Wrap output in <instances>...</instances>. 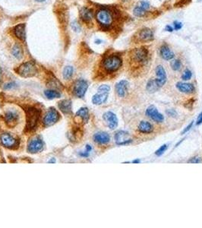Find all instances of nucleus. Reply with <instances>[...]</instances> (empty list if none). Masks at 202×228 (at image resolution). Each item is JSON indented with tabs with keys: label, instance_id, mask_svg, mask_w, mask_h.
Here are the masks:
<instances>
[{
	"label": "nucleus",
	"instance_id": "9b49d317",
	"mask_svg": "<svg viewBox=\"0 0 202 228\" xmlns=\"http://www.w3.org/2000/svg\"><path fill=\"white\" fill-rule=\"evenodd\" d=\"M103 120L107 122L108 127L110 129H114L118 125V119L116 114L112 112H107L103 114Z\"/></svg>",
	"mask_w": 202,
	"mask_h": 228
},
{
	"label": "nucleus",
	"instance_id": "2f4dec72",
	"mask_svg": "<svg viewBox=\"0 0 202 228\" xmlns=\"http://www.w3.org/2000/svg\"><path fill=\"white\" fill-rule=\"evenodd\" d=\"M171 66H172V69L174 71H179L182 68V63L180 62V60H174L171 64Z\"/></svg>",
	"mask_w": 202,
	"mask_h": 228
},
{
	"label": "nucleus",
	"instance_id": "ea45409f",
	"mask_svg": "<svg viewBox=\"0 0 202 228\" xmlns=\"http://www.w3.org/2000/svg\"><path fill=\"white\" fill-rule=\"evenodd\" d=\"M15 85H16V84H15L14 82L8 83V84H6L5 88H6V89H11V88H13L14 87H15Z\"/></svg>",
	"mask_w": 202,
	"mask_h": 228
},
{
	"label": "nucleus",
	"instance_id": "39448f33",
	"mask_svg": "<svg viewBox=\"0 0 202 228\" xmlns=\"http://www.w3.org/2000/svg\"><path fill=\"white\" fill-rule=\"evenodd\" d=\"M17 73L24 78H30L37 75V69L33 62H27L21 64L17 69Z\"/></svg>",
	"mask_w": 202,
	"mask_h": 228
},
{
	"label": "nucleus",
	"instance_id": "6ab92c4d",
	"mask_svg": "<svg viewBox=\"0 0 202 228\" xmlns=\"http://www.w3.org/2000/svg\"><path fill=\"white\" fill-rule=\"evenodd\" d=\"M14 34L17 38L21 40H25L26 38V31H25V24H18L13 28Z\"/></svg>",
	"mask_w": 202,
	"mask_h": 228
},
{
	"label": "nucleus",
	"instance_id": "a211bd4d",
	"mask_svg": "<svg viewBox=\"0 0 202 228\" xmlns=\"http://www.w3.org/2000/svg\"><path fill=\"white\" fill-rule=\"evenodd\" d=\"M176 88L179 91L185 93H192L195 92V86L192 84L185 82H178L176 84Z\"/></svg>",
	"mask_w": 202,
	"mask_h": 228
},
{
	"label": "nucleus",
	"instance_id": "ddd939ff",
	"mask_svg": "<svg viewBox=\"0 0 202 228\" xmlns=\"http://www.w3.org/2000/svg\"><path fill=\"white\" fill-rule=\"evenodd\" d=\"M129 88V83L126 80H122L116 84V91L119 97H124L127 94Z\"/></svg>",
	"mask_w": 202,
	"mask_h": 228
},
{
	"label": "nucleus",
	"instance_id": "412c9836",
	"mask_svg": "<svg viewBox=\"0 0 202 228\" xmlns=\"http://www.w3.org/2000/svg\"><path fill=\"white\" fill-rule=\"evenodd\" d=\"M108 94V93H103V92L98 91L92 97V102L95 105L103 104L107 101Z\"/></svg>",
	"mask_w": 202,
	"mask_h": 228
},
{
	"label": "nucleus",
	"instance_id": "de8ad7c7",
	"mask_svg": "<svg viewBox=\"0 0 202 228\" xmlns=\"http://www.w3.org/2000/svg\"><path fill=\"white\" fill-rule=\"evenodd\" d=\"M54 162H56V161H55L54 158H53V160H52V161H49V163H54Z\"/></svg>",
	"mask_w": 202,
	"mask_h": 228
},
{
	"label": "nucleus",
	"instance_id": "20e7f679",
	"mask_svg": "<svg viewBox=\"0 0 202 228\" xmlns=\"http://www.w3.org/2000/svg\"><path fill=\"white\" fill-rule=\"evenodd\" d=\"M131 59L134 63L142 66L145 64L148 59V50L145 47H140L133 50L131 52Z\"/></svg>",
	"mask_w": 202,
	"mask_h": 228
},
{
	"label": "nucleus",
	"instance_id": "c756f323",
	"mask_svg": "<svg viewBox=\"0 0 202 228\" xmlns=\"http://www.w3.org/2000/svg\"><path fill=\"white\" fill-rule=\"evenodd\" d=\"M133 12H134V15H135V16H137V17H143V16L146 14V11L142 9V8L139 7L138 6H137L136 7L134 8Z\"/></svg>",
	"mask_w": 202,
	"mask_h": 228
},
{
	"label": "nucleus",
	"instance_id": "a19ab883",
	"mask_svg": "<svg viewBox=\"0 0 202 228\" xmlns=\"http://www.w3.org/2000/svg\"><path fill=\"white\" fill-rule=\"evenodd\" d=\"M202 123V112L199 114L198 117V120L196 121V125H201Z\"/></svg>",
	"mask_w": 202,
	"mask_h": 228
},
{
	"label": "nucleus",
	"instance_id": "423d86ee",
	"mask_svg": "<svg viewBox=\"0 0 202 228\" xmlns=\"http://www.w3.org/2000/svg\"><path fill=\"white\" fill-rule=\"evenodd\" d=\"M88 88V84L86 81L80 79L77 81L74 86V93L78 97H83L86 93Z\"/></svg>",
	"mask_w": 202,
	"mask_h": 228
},
{
	"label": "nucleus",
	"instance_id": "393cba45",
	"mask_svg": "<svg viewBox=\"0 0 202 228\" xmlns=\"http://www.w3.org/2000/svg\"><path fill=\"white\" fill-rule=\"evenodd\" d=\"M160 87L158 86V84L156 82L155 79H151L148 82L147 84V90L149 93H154V92L157 91L159 90Z\"/></svg>",
	"mask_w": 202,
	"mask_h": 228
},
{
	"label": "nucleus",
	"instance_id": "aec40b11",
	"mask_svg": "<svg viewBox=\"0 0 202 228\" xmlns=\"http://www.w3.org/2000/svg\"><path fill=\"white\" fill-rule=\"evenodd\" d=\"M94 17V13L91 9L87 7H83L80 11V18L84 22H90Z\"/></svg>",
	"mask_w": 202,
	"mask_h": 228
},
{
	"label": "nucleus",
	"instance_id": "2eb2a0df",
	"mask_svg": "<svg viewBox=\"0 0 202 228\" xmlns=\"http://www.w3.org/2000/svg\"><path fill=\"white\" fill-rule=\"evenodd\" d=\"M43 143L40 138H36L30 141L28 145V152L32 154L37 153L43 149Z\"/></svg>",
	"mask_w": 202,
	"mask_h": 228
},
{
	"label": "nucleus",
	"instance_id": "79ce46f5",
	"mask_svg": "<svg viewBox=\"0 0 202 228\" xmlns=\"http://www.w3.org/2000/svg\"><path fill=\"white\" fill-rule=\"evenodd\" d=\"M165 29H166V30H167V31L169 32L173 31V28H172V26H170V25H167L166 28H165Z\"/></svg>",
	"mask_w": 202,
	"mask_h": 228
},
{
	"label": "nucleus",
	"instance_id": "9d476101",
	"mask_svg": "<svg viewBox=\"0 0 202 228\" xmlns=\"http://www.w3.org/2000/svg\"><path fill=\"white\" fill-rule=\"evenodd\" d=\"M146 115L148 116L155 121L156 122H162L164 120V116L161 113H160L154 106L151 105L146 110Z\"/></svg>",
	"mask_w": 202,
	"mask_h": 228
},
{
	"label": "nucleus",
	"instance_id": "f8f14e48",
	"mask_svg": "<svg viewBox=\"0 0 202 228\" xmlns=\"http://www.w3.org/2000/svg\"><path fill=\"white\" fill-rule=\"evenodd\" d=\"M156 75H157V79H155L156 82L158 84V86L160 87L163 86L165 83L167 82V73L165 69L162 66H158L156 68Z\"/></svg>",
	"mask_w": 202,
	"mask_h": 228
},
{
	"label": "nucleus",
	"instance_id": "1a4fd4ad",
	"mask_svg": "<svg viewBox=\"0 0 202 228\" xmlns=\"http://www.w3.org/2000/svg\"><path fill=\"white\" fill-rule=\"evenodd\" d=\"M129 134L128 132L120 130L115 134V141L118 145H126L132 142L131 139H129Z\"/></svg>",
	"mask_w": 202,
	"mask_h": 228
},
{
	"label": "nucleus",
	"instance_id": "c9c22d12",
	"mask_svg": "<svg viewBox=\"0 0 202 228\" xmlns=\"http://www.w3.org/2000/svg\"><path fill=\"white\" fill-rule=\"evenodd\" d=\"M71 28L73 29L74 31L78 32L81 30V26L79 25V24L77 22V21H74L73 22L71 23Z\"/></svg>",
	"mask_w": 202,
	"mask_h": 228
},
{
	"label": "nucleus",
	"instance_id": "4468645a",
	"mask_svg": "<svg viewBox=\"0 0 202 228\" xmlns=\"http://www.w3.org/2000/svg\"><path fill=\"white\" fill-rule=\"evenodd\" d=\"M0 139H1L2 144H3L5 147H6V148H11L17 146V140L15 139L12 136H11L9 134L4 133V134H2V135L0 136Z\"/></svg>",
	"mask_w": 202,
	"mask_h": 228
},
{
	"label": "nucleus",
	"instance_id": "cd10ccee",
	"mask_svg": "<svg viewBox=\"0 0 202 228\" xmlns=\"http://www.w3.org/2000/svg\"><path fill=\"white\" fill-rule=\"evenodd\" d=\"M74 69L71 66H66L64 69L63 71V78L65 79H70L73 75Z\"/></svg>",
	"mask_w": 202,
	"mask_h": 228
},
{
	"label": "nucleus",
	"instance_id": "4be33fe9",
	"mask_svg": "<svg viewBox=\"0 0 202 228\" xmlns=\"http://www.w3.org/2000/svg\"><path fill=\"white\" fill-rule=\"evenodd\" d=\"M138 129L141 133L149 134V133H151L153 132V127L149 122L141 121L138 126Z\"/></svg>",
	"mask_w": 202,
	"mask_h": 228
},
{
	"label": "nucleus",
	"instance_id": "09e8293b",
	"mask_svg": "<svg viewBox=\"0 0 202 228\" xmlns=\"http://www.w3.org/2000/svg\"><path fill=\"white\" fill-rule=\"evenodd\" d=\"M37 2H44L45 0H36Z\"/></svg>",
	"mask_w": 202,
	"mask_h": 228
},
{
	"label": "nucleus",
	"instance_id": "f03ea898",
	"mask_svg": "<svg viewBox=\"0 0 202 228\" xmlns=\"http://www.w3.org/2000/svg\"><path fill=\"white\" fill-rule=\"evenodd\" d=\"M96 19L98 24L103 28H109L113 23L114 17L112 13L108 8H100L96 13Z\"/></svg>",
	"mask_w": 202,
	"mask_h": 228
},
{
	"label": "nucleus",
	"instance_id": "bb28decb",
	"mask_svg": "<svg viewBox=\"0 0 202 228\" xmlns=\"http://www.w3.org/2000/svg\"><path fill=\"white\" fill-rule=\"evenodd\" d=\"M76 116L81 117L84 122H88L89 119V114H88V110L86 107H83L78 110V111L76 113Z\"/></svg>",
	"mask_w": 202,
	"mask_h": 228
},
{
	"label": "nucleus",
	"instance_id": "7c9ffc66",
	"mask_svg": "<svg viewBox=\"0 0 202 228\" xmlns=\"http://www.w3.org/2000/svg\"><path fill=\"white\" fill-rule=\"evenodd\" d=\"M167 148H168V145H167V144H163V145L160 147V148L156 151L155 154L157 156H158V157L163 155L164 152L167 150Z\"/></svg>",
	"mask_w": 202,
	"mask_h": 228
},
{
	"label": "nucleus",
	"instance_id": "72a5a7b5",
	"mask_svg": "<svg viewBox=\"0 0 202 228\" xmlns=\"http://www.w3.org/2000/svg\"><path fill=\"white\" fill-rule=\"evenodd\" d=\"M110 91V87L107 85V84H103L101 86L99 87L98 88V91L99 92H103V93H108Z\"/></svg>",
	"mask_w": 202,
	"mask_h": 228
},
{
	"label": "nucleus",
	"instance_id": "dca6fc26",
	"mask_svg": "<svg viewBox=\"0 0 202 228\" xmlns=\"http://www.w3.org/2000/svg\"><path fill=\"white\" fill-rule=\"evenodd\" d=\"M5 119H6V123L8 125L13 127L16 124L18 123V114L15 111H8L6 112V116H5Z\"/></svg>",
	"mask_w": 202,
	"mask_h": 228
},
{
	"label": "nucleus",
	"instance_id": "f704fd0d",
	"mask_svg": "<svg viewBox=\"0 0 202 228\" xmlns=\"http://www.w3.org/2000/svg\"><path fill=\"white\" fill-rule=\"evenodd\" d=\"M202 162V160L200 157H191V159L188 161V163H190V164H200Z\"/></svg>",
	"mask_w": 202,
	"mask_h": 228
},
{
	"label": "nucleus",
	"instance_id": "b1692460",
	"mask_svg": "<svg viewBox=\"0 0 202 228\" xmlns=\"http://www.w3.org/2000/svg\"><path fill=\"white\" fill-rule=\"evenodd\" d=\"M59 107L65 113H69L71 111V102L69 100H63L59 103Z\"/></svg>",
	"mask_w": 202,
	"mask_h": 228
},
{
	"label": "nucleus",
	"instance_id": "37998d69",
	"mask_svg": "<svg viewBox=\"0 0 202 228\" xmlns=\"http://www.w3.org/2000/svg\"><path fill=\"white\" fill-rule=\"evenodd\" d=\"M89 153L90 152H83V153H80V155L81 156H82V157H87L89 156Z\"/></svg>",
	"mask_w": 202,
	"mask_h": 228
},
{
	"label": "nucleus",
	"instance_id": "c03bdc74",
	"mask_svg": "<svg viewBox=\"0 0 202 228\" xmlns=\"http://www.w3.org/2000/svg\"><path fill=\"white\" fill-rule=\"evenodd\" d=\"M91 150H92V148H91V147H90V145H89V144L86 145V151H87V152H90V151H91Z\"/></svg>",
	"mask_w": 202,
	"mask_h": 228
},
{
	"label": "nucleus",
	"instance_id": "a878e982",
	"mask_svg": "<svg viewBox=\"0 0 202 228\" xmlns=\"http://www.w3.org/2000/svg\"><path fill=\"white\" fill-rule=\"evenodd\" d=\"M11 53L18 59H21L23 56V50L18 44H15L11 50Z\"/></svg>",
	"mask_w": 202,
	"mask_h": 228
},
{
	"label": "nucleus",
	"instance_id": "6e6552de",
	"mask_svg": "<svg viewBox=\"0 0 202 228\" xmlns=\"http://www.w3.org/2000/svg\"><path fill=\"white\" fill-rule=\"evenodd\" d=\"M136 38L139 42H149L153 40V34L149 28H143L138 32Z\"/></svg>",
	"mask_w": 202,
	"mask_h": 228
},
{
	"label": "nucleus",
	"instance_id": "5701e85b",
	"mask_svg": "<svg viewBox=\"0 0 202 228\" xmlns=\"http://www.w3.org/2000/svg\"><path fill=\"white\" fill-rule=\"evenodd\" d=\"M160 56L165 60H172L174 58V53L167 45H163L160 48Z\"/></svg>",
	"mask_w": 202,
	"mask_h": 228
},
{
	"label": "nucleus",
	"instance_id": "e433bc0d",
	"mask_svg": "<svg viewBox=\"0 0 202 228\" xmlns=\"http://www.w3.org/2000/svg\"><path fill=\"white\" fill-rule=\"evenodd\" d=\"M167 113L170 117H176V116H177V113L174 110H168L167 111Z\"/></svg>",
	"mask_w": 202,
	"mask_h": 228
},
{
	"label": "nucleus",
	"instance_id": "49530a36",
	"mask_svg": "<svg viewBox=\"0 0 202 228\" xmlns=\"http://www.w3.org/2000/svg\"><path fill=\"white\" fill-rule=\"evenodd\" d=\"M1 79H2V69L0 68V81H1Z\"/></svg>",
	"mask_w": 202,
	"mask_h": 228
},
{
	"label": "nucleus",
	"instance_id": "f257e3e1",
	"mask_svg": "<svg viewBox=\"0 0 202 228\" xmlns=\"http://www.w3.org/2000/svg\"><path fill=\"white\" fill-rule=\"evenodd\" d=\"M122 59L119 55H110L102 62V67L107 73L116 72L122 67Z\"/></svg>",
	"mask_w": 202,
	"mask_h": 228
},
{
	"label": "nucleus",
	"instance_id": "4c0bfd02",
	"mask_svg": "<svg viewBox=\"0 0 202 228\" xmlns=\"http://www.w3.org/2000/svg\"><path fill=\"white\" fill-rule=\"evenodd\" d=\"M173 24H174L175 30H180V29L182 28V23L179 22V21H174Z\"/></svg>",
	"mask_w": 202,
	"mask_h": 228
},
{
	"label": "nucleus",
	"instance_id": "f3484780",
	"mask_svg": "<svg viewBox=\"0 0 202 228\" xmlns=\"http://www.w3.org/2000/svg\"><path fill=\"white\" fill-rule=\"evenodd\" d=\"M94 140L96 143H98L100 144H106L109 142L110 137L108 133L100 132L96 133L94 135Z\"/></svg>",
	"mask_w": 202,
	"mask_h": 228
},
{
	"label": "nucleus",
	"instance_id": "7ed1b4c3",
	"mask_svg": "<svg viewBox=\"0 0 202 228\" xmlns=\"http://www.w3.org/2000/svg\"><path fill=\"white\" fill-rule=\"evenodd\" d=\"M41 111L35 107H29L26 110V129L28 131L34 130L37 125Z\"/></svg>",
	"mask_w": 202,
	"mask_h": 228
},
{
	"label": "nucleus",
	"instance_id": "0eeeda50",
	"mask_svg": "<svg viewBox=\"0 0 202 228\" xmlns=\"http://www.w3.org/2000/svg\"><path fill=\"white\" fill-rule=\"evenodd\" d=\"M59 119V113L55 109H51L46 114L45 117L43 119V123L47 126H50L55 124Z\"/></svg>",
	"mask_w": 202,
	"mask_h": 228
},
{
	"label": "nucleus",
	"instance_id": "473e14b6",
	"mask_svg": "<svg viewBox=\"0 0 202 228\" xmlns=\"http://www.w3.org/2000/svg\"><path fill=\"white\" fill-rule=\"evenodd\" d=\"M191 76H192L191 72L189 69H185V71L182 75V79L184 81H189L191 79Z\"/></svg>",
	"mask_w": 202,
	"mask_h": 228
},
{
	"label": "nucleus",
	"instance_id": "a18cd8bd",
	"mask_svg": "<svg viewBox=\"0 0 202 228\" xmlns=\"http://www.w3.org/2000/svg\"><path fill=\"white\" fill-rule=\"evenodd\" d=\"M141 161L139 159H136V160H134V161H132V163L133 164H139Z\"/></svg>",
	"mask_w": 202,
	"mask_h": 228
},
{
	"label": "nucleus",
	"instance_id": "58836bf2",
	"mask_svg": "<svg viewBox=\"0 0 202 228\" xmlns=\"http://www.w3.org/2000/svg\"><path fill=\"white\" fill-rule=\"evenodd\" d=\"M192 125H193V122H191V123L189 124V125H188L187 127L185 128V129H184L183 131L182 132V135H183V134H185V133H186V132H189V130H190V129H191V127H192Z\"/></svg>",
	"mask_w": 202,
	"mask_h": 228
},
{
	"label": "nucleus",
	"instance_id": "c85d7f7f",
	"mask_svg": "<svg viewBox=\"0 0 202 228\" xmlns=\"http://www.w3.org/2000/svg\"><path fill=\"white\" fill-rule=\"evenodd\" d=\"M45 96L49 98V99H54V98H59L60 97L61 94L58 91H56L54 90H47L45 91Z\"/></svg>",
	"mask_w": 202,
	"mask_h": 228
}]
</instances>
